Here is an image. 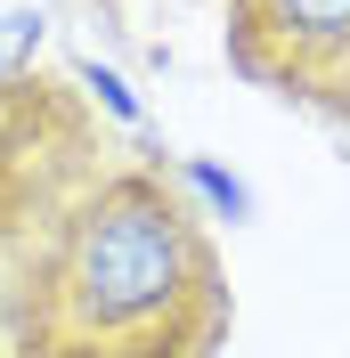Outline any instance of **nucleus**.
<instances>
[{"mask_svg": "<svg viewBox=\"0 0 350 358\" xmlns=\"http://www.w3.org/2000/svg\"><path fill=\"white\" fill-rule=\"evenodd\" d=\"M237 293L172 171L131 163L66 203L17 285L8 358H220Z\"/></svg>", "mask_w": 350, "mask_h": 358, "instance_id": "1", "label": "nucleus"}, {"mask_svg": "<svg viewBox=\"0 0 350 358\" xmlns=\"http://www.w3.org/2000/svg\"><path fill=\"white\" fill-rule=\"evenodd\" d=\"M220 41L253 90L350 122V0H228Z\"/></svg>", "mask_w": 350, "mask_h": 358, "instance_id": "2", "label": "nucleus"}, {"mask_svg": "<svg viewBox=\"0 0 350 358\" xmlns=\"http://www.w3.org/2000/svg\"><path fill=\"white\" fill-rule=\"evenodd\" d=\"M41 57V17L17 8V0H0V90H17Z\"/></svg>", "mask_w": 350, "mask_h": 358, "instance_id": "3", "label": "nucleus"}, {"mask_svg": "<svg viewBox=\"0 0 350 358\" xmlns=\"http://www.w3.org/2000/svg\"><path fill=\"white\" fill-rule=\"evenodd\" d=\"M0 358H8V350H0Z\"/></svg>", "mask_w": 350, "mask_h": 358, "instance_id": "4", "label": "nucleus"}]
</instances>
